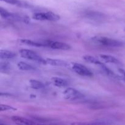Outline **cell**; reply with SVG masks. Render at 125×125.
Segmentation results:
<instances>
[{"label": "cell", "mask_w": 125, "mask_h": 125, "mask_svg": "<svg viewBox=\"0 0 125 125\" xmlns=\"http://www.w3.org/2000/svg\"><path fill=\"white\" fill-rule=\"evenodd\" d=\"M92 40L96 43L107 47H120L123 45V43L122 42L106 37L95 36Z\"/></svg>", "instance_id": "cell-1"}, {"label": "cell", "mask_w": 125, "mask_h": 125, "mask_svg": "<svg viewBox=\"0 0 125 125\" xmlns=\"http://www.w3.org/2000/svg\"><path fill=\"white\" fill-rule=\"evenodd\" d=\"M19 53L20 56L24 59L35 61V62H39V63H45V64L46 63V60L43 59L40 55H39L37 52H34L32 50L23 49V50H20Z\"/></svg>", "instance_id": "cell-2"}, {"label": "cell", "mask_w": 125, "mask_h": 125, "mask_svg": "<svg viewBox=\"0 0 125 125\" xmlns=\"http://www.w3.org/2000/svg\"><path fill=\"white\" fill-rule=\"evenodd\" d=\"M32 18L36 20L40 21H55L59 20L61 17L59 15L53 13L52 12H39L35 13L32 15Z\"/></svg>", "instance_id": "cell-3"}, {"label": "cell", "mask_w": 125, "mask_h": 125, "mask_svg": "<svg viewBox=\"0 0 125 125\" xmlns=\"http://www.w3.org/2000/svg\"><path fill=\"white\" fill-rule=\"evenodd\" d=\"M45 47H49L51 49L58 50H68L71 49V46L66 43L56 41H51V40H47L43 42Z\"/></svg>", "instance_id": "cell-4"}, {"label": "cell", "mask_w": 125, "mask_h": 125, "mask_svg": "<svg viewBox=\"0 0 125 125\" xmlns=\"http://www.w3.org/2000/svg\"><path fill=\"white\" fill-rule=\"evenodd\" d=\"M72 68L76 73L83 76L91 77L93 76L90 70L88 69L85 66L78 63H73L72 65Z\"/></svg>", "instance_id": "cell-5"}, {"label": "cell", "mask_w": 125, "mask_h": 125, "mask_svg": "<svg viewBox=\"0 0 125 125\" xmlns=\"http://www.w3.org/2000/svg\"><path fill=\"white\" fill-rule=\"evenodd\" d=\"M63 96L67 100H74L83 98L84 94L73 88H67L63 92Z\"/></svg>", "instance_id": "cell-6"}, {"label": "cell", "mask_w": 125, "mask_h": 125, "mask_svg": "<svg viewBox=\"0 0 125 125\" xmlns=\"http://www.w3.org/2000/svg\"><path fill=\"white\" fill-rule=\"evenodd\" d=\"M0 14L2 18L7 20H13L24 21L27 20L25 17H22L16 13H10L2 7H0Z\"/></svg>", "instance_id": "cell-7"}, {"label": "cell", "mask_w": 125, "mask_h": 125, "mask_svg": "<svg viewBox=\"0 0 125 125\" xmlns=\"http://www.w3.org/2000/svg\"><path fill=\"white\" fill-rule=\"evenodd\" d=\"M11 119L17 125H40V122H35L19 116H13Z\"/></svg>", "instance_id": "cell-8"}, {"label": "cell", "mask_w": 125, "mask_h": 125, "mask_svg": "<svg viewBox=\"0 0 125 125\" xmlns=\"http://www.w3.org/2000/svg\"><path fill=\"white\" fill-rule=\"evenodd\" d=\"M111 123L106 120H96L89 122H74L71 125H111Z\"/></svg>", "instance_id": "cell-9"}, {"label": "cell", "mask_w": 125, "mask_h": 125, "mask_svg": "<svg viewBox=\"0 0 125 125\" xmlns=\"http://www.w3.org/2000/svg\"><path fill=\"white\" fill-rule=\"evenodd\" d=\"M100 57L101 58L103 61L106 63H114V64H120V62L117 59L116 57L114 56H110V55H106V54H101L100 55Z\"/></svg>", "instance_id": "cell-10"}, {"label": "cell", "mask_w": 125, "mask_h": 125, "mask_svg": "<svg viewBox=\"0 0 125 125\" xmlns=\"http://www.w3.org/2000/svg\"><path fill=\"white\" fill-rule=\"evenodd\" d=\"M51 81L55 86L58 87H65L68 85V82L65 79L59 77H53L51 78Z\"/></svg>", "instance_id": "cell-11"}, {"label": "cell", "mask_w": 125, "mask_h": 125, "mask_svg": "<svg viewBox=\"0 0 125 125\" xmlns=\"http://www.w3.org/2000/svg\"><path fill=\"white\" fill-rule=\"evenodd\" d=\"M1 1H4L6 3L10 4L17 6L18 7L26 8V7H29L30 6V5L28 2H25V1H21V0H1Z\"/></svg>", "instance_id": "cell-12"}, {"label": "cell", "mask_w": 125, "mask_h": 125, "mask_svg": "<svg viewBox=\"0 0 125 125\" xmlns=\"http://www.w3.org/2000/svg\"><path fill=\"white\" fill-rule=\"evenodd\" d=\"M16 54L12 51L8 50H1L0 51V57L1 59H9L16 57Z\"/></svg>", "instance_id": "cell-13"}, {"label": "cell", "mask_w": 125, "mask_h": 125, "mask_svg": "<svg viewBox=\"0 0 125 125\" xmlns=\"http://www.w3.org/2000/svg\"><path fill=\"white\" fill-rule=\"evenodd\" d=\"M46 63L52 66H57V67H61V66H65L67 65L65 61H62V60L59 59H46Z\"/></svg>", "instance_id": "cell-14"}, {"label": "cell", "mask_w": 125, "mask_h": 125, "mask_svg": "<svg viewBox=\"0 0 125 125\" xmlns=\"http://www.w3.org/2000/svg\"><path fill=\"white\" fill-rule=\"evenodd\" d=\"M20 42L22 43L28 45V46H35V47H43V46L45 47L43 43L35 42L32 41V40H28V39H22V40H20Z\"/></svg>", "instance_id": "cell-15"}, {"label": "cell", "mask_w": 125, "mask_h": 125, "mask_svg": "<svg viewBox=\"0 0 125 125\" xmlns=\"http://www.w3.org/2000/svg\"><path fill=\"white\" fill-rule=\"evenodd\" d=\"M83 59L85 61H86V62H89V63L97 65L99 66H101L103 64L102 62H100L99 60H98V59L95 58V57H93V56H89V55H85V56H84L83 57Z\"/></svg>", "instance_id": "cell-16"}, {"label": "cell", "mask_w": 125, "mask_h": 125, "mask_svg": "<svg viewBox=\"0 0 125 125\" xmlns=\"http://www.w3.org/2000/svg\"><path fill=\"white\" fill-rule=\"evenodd\" d=\"M29 83H30L31 87L32 89H36V90L43 89L45 87V85L42 82L39 81L37 80H35V79H31L29 81Z\"/></svg>", "instance_id": "cell-17"}, {"label": "cell", "mask_w": 125, "mask_h": 125, "mask_svg": "<svg viewBox=\"0 0 125 125\" xmlns=\"http://www.w3.org/2000/svg\"><path fill=\"white\" fill-rule=\"evenodd\" d=\"M18 68L21 70H24V71H31L35 70V68L32 67L31 65L28 64V63H26L24 62H18L17 64Z\"/></svg>", "instance_id": "cell-18"}, {"label": "cell", "mask_w": 125, "mask_h": 125, "mask_svg": "<svg viewBox=\"0 0 125 125\" xmlns=\"http://www.w3.org/2000/svg\"><path fill=\"white\" fill-rule=\"evenodd\" d=\"M85 16L87 18H90L91 19H99L103 17V15L102 13H98L95 12H89L85 13Z\"/></svg>", "instance_id": "cell-19"}, {"label": "cell", "mask_w": 125, "mask_h": 125, "mask_svg": "<svg viewBox=\"0 0 125 125\" xmlns=\"http://www.w3.org/2000/svg\"><path fill=\"white\" fill-rule=\"evenodd\" d=\"M100 68H101V70H103V72L105 74H107V75L110 76H112V77L116 76V75L115 74V73H114L113 72H112L111 70L109 69V68H107L106 65H104V64H103L102 65L100 66Z\"/></svg>", "instance_id": "cell-20"}, {"label": "cell", "mask_w": 125, "mask_h": 125, "mask_svg": "<svg viewBox=\"0 0 125 125\" xmlns=\"http://www.w3.org/2000/svg\"><path fill=\"white\" fill-rule=\"evenodd\" d=\"M10 110H12V111H15V108L13 107L12 106H8V105L6 104H0V111L1 112H2V111H10Z\"/></svg>", "instance_id": "cell-21"}, {"label": "cell", "mask_w": 125, "mask_h": 125, "mask_svg": "<svg viewBox=\"0 0 125 125\" xmlns=\"http://www.w3.org/2000/svg\"><path fill=\"white\" fill-rule=\"evenodd\" d=\"M118 71H119V73H120L121 75H122V76H121L122 78L125 81V70L122 69V68H120V69L118 70Z\"/></svg>", "instance_id": "cell-22"}, {"label": "cell", "mask_w": 125, "mask_h": 125, "mask_svg": "<svg viewBox=\"0 0 125 125\" xmlns=\"http://www.w3.org/2000/svg\"><path fill=\"white\" fill-rule=\"evenodd\" d=\"M40 125H64L59 123H40Z\"/></svg>", "instance_id": "cell-23"}, {"label": "cell", "mask_w": 125, "mask_h": 125, "mask_svg": "<svg viewBox=\"0 0 125 125\" xmlns=\"http://www.w3.org/2000/svg\"><path fill=\"white\" fill-rule=\"evenodd\" d=\"M0 125H6V124H4V123H2V122H1V123H0Z\"/></svg>", "instance_id": "cell-24"}]
</instances>
